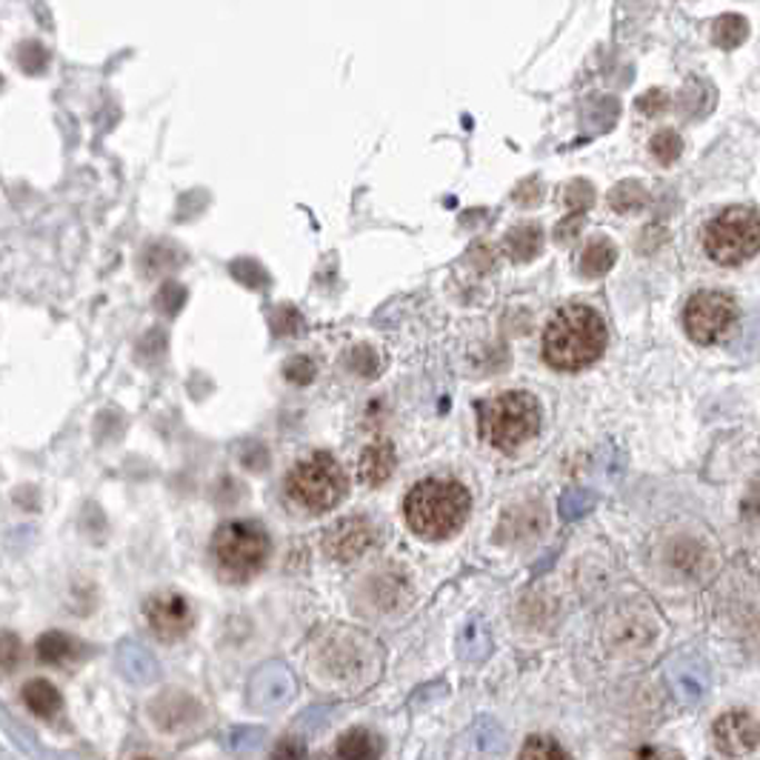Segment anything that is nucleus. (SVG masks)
Segmentation results:
<instances>
[{"instance_id":"f257e3e1","label":"nucleus","mask_w":760,"mask_h":760,"mask_svg":"<svg viewBox=\"0 0 760 760\" xmlns=\"http://www.w3.org/2000/svg\"><path fill=\"white\" fill-rule=\"evenodd\" d=\"M606 337V324L592 306H563L543 332V361L557 372H581L603 355Z\"/></svg>"},{"instance_id":"f03ea898","label":"nucleus","mask_w":760,"mask_h":760,"mask_svg":"<svg viewBox=\"0 0 760 760\" xmlns=\"http://www.w3.org/2000/svg\"><path fill=\"white\" fill-rule=\"evenodd\" d=\"M472 510L466 486L450 477H426L415 483L404 501V517L409 530L424 541H443L461 532Z\"/></svg>"},{"instance_id":"7ed1b4c3","label":"nucleus","mask_w":760,"mask_h":760,"mask_svg":"<svg viewBox=\"0 0 760 760\" xmlns=\"http://www.w3.org/2000/svg\"><path fill=\"white\" fill-rule=\"evenodd\" d=\"M315 663H318L315 669L320 678L332 681L335 687L361 689L377 674L381 652L366 635L340 626L315 647Z\"/></svg>"},{"instance_id":"20e7f679","label":"nucleus","mask_w":760,"mask_h":760,"mask_svg":"<svg viewBox=\"0 0 760 760\" xmlns=\"http://www.w3.org/2000/svg\"><path fill=\"white\" fill-rule=\"evenodd\" d=\"M483 441L501 452L521 450L541 430V404L530 392H503L477 406Z\"/></svg>"},{"instance_id":"39448f33","label":"nucleus","mask_w":760,"mask_h":760,"mask_svg":"<svg viewBox=\"0 0 760 760\" xmlns=\"http://www.w3.org/2000/svg\"><path fill=\"white\" fill-rule=\"evenodd\" d=\"M269 552V532L258 521H229L213 537L215 566L231 583L251 581L266 566Z\"/></svg>"},{"instance_id":"423d86ee","label":"nucleus","mask_w":760,"mask_h":760,"mask_svg":"<svg viewBox=\"0 0 760 760\" xmlns=\"http://www.w3.org/2000/svg\"><path fill=\"white\" fill-rule=\"evenodd\" d=\"M346 472L329 452H312L286 472V495L312 515L335 510L346 497Z\"/></svg>"},{"instance_id":"0eeeda50","label":"nucleus","mask_w":760,"mask_h":760,"mask_svg":"<svg viewBox=\"0 0 760 760\" xmlns=\"http://www.w3.org/2000/svg\"><path fill=\"white\" fill-rule=\"evenodd\" d=\"M703 249L721 266H741L760 251V215L747 206L723 209L703 231Z\"/></svg>"},{"instance_id":"6e6552de","label":"nucleus","mask_w":760,"mask_h":760,"mask_svg":"<svg viewBox=\"0 0 760 760\" xmlns=\"http://www.w3.org/2000/svg\"><path fill=\"white\" fill-rule=\"evenodd\" d=\"M738 318V306L723 292H698L683 306V329L689 340L709 346L721 340Z\"/></svg>"},{"instance_id":"1a4fd4ad","label":"nucleus","mask_w":760,"mask_h":760,"mask_svg":"<svg viewBox=\"0 0 760 760\" xmlns=\"http://www.w3.org/2000/svg\"><path fill=\"white\" fill-rule=\"evenodd\" d=\"M144 615L149 629L166 643L180 641L195 623L193 606L178 592H160V595L149 598L144 606Z\"/></svg>"},{"instance_id":"9d476101","label":"nucleus","mask_w":760,"mask_h":760,"mask_svg":"<svg viewBox=\"0 0 760 760\" xmlns=\"http://www.w3.org/2000/svg\"><path fill=\"white\" fill-rule=\"evenodd\" d=\"M714 749L723 758H743L760 747V721L743 709L723 712L712 727Z\"/></svg>"},{"instance_id":"9b49d317","label":"nucleus","mask_w":760,"mask_h":760,"mask_svg":"<svg viewBox=\"0 0 760 760\" xmlns=\"http://www.w3.org/2000/svg\"><path fill=\"white\" fill-rule=\"evenodd\" d=\"M375 541H377L375 523H372L369 517L352 515V517H344V521H337L335 526L326 532L324 549L332 561L352 563L361 555H366V552L375 546Z\"/></svg>"},{"instance_id":"f8f14e48","label":"nucleus","mask_w":760,"mask_h":760,"mask_svg":"<svg viewBox=\"0 0 760 760\" xmlns=\"http://www.w3.org/2000/svg\"><path fill=\"white\" fill-rule=\"evenodd\" d=\"M361 595H364V606L372 615H389L406 603L409 583H406L404 572H397V569H377L364 581Z\"/></svg>"},{"instance_id":"ddd939ff","label":"nucleus","mask_w":760,"mask_h":760,"mask_svg":"<svg viewBox=\"0 0 760 760\" xmlns=\"http://www.w3.org/2000/svg\"><path fill=\"white\" fill-rule=\"evenodd\" d=\"M549 515L543 510L541 501H523L510 506V510L501 515V526H497V541L510 543V546H521V543H530L535 537L543 535L546 530Z\"/></svg>"},{"instance_id":"4468645a","label":"nucleus","mask_w":760,"mask_h":760,"mask_svg":"<svg viewBox=\"0 0 760 760\" xmlns=\"http://www.w3.org/2000/svg\"><path fill=\"white\" fill-rule=\"evenodd\" d=\"M200 714H204L200 703L186 692H166L152 703V718L164 732H180V729L193 727Z\"/></svg>"},{"instance_id":"2eb2a0df","label":"nucleus","mask_w":760,"mask_h":760,"mask_svg":"<svg viewBox=\"0 0 760 760\" xmlns=\"http://www.w3.org/2000/svg\"><path fill=\"white\" fill-rule=\"evenodd\" d=\"M395 466H397L395 446H392L389 441H375V443H369V446L364 450V455H361L357 475H361V481H364L366 486L377 490V486H384V483L395 475Z\"/></svg>"},{"instance_id":"dca6fc26","label":"nucleus","mask_w":760,"mask_h":760,"mask_svg":"<svg viewBox=\"0 0 760 760\" xmlns=\"http://www.w3.org/2000/svg\"><path fill=\"white\" fill-rule=\"evenodd\" d=\"M381 754H384L381 734L364 727L346 729L335 743V760H381Z\"/></svg>"},{"instance_id":"f3484780","label":"nucleus","mask_w":760,"mask_h":760,"mask_svg":"<svg viewBox=\"0 0 760 760\" xmlns=\"http://www.w3.org/2000/svg\"><path fill=\"white\" fill-rule=\"evenodd\" d=\"M503 249L515 264H526V260L537 258L543 249V229L537 224H515L506 231Z\"/></svg>"},{"instance_id":"a211bd4d","label":"nucleus","mask_w":760,"mask_h":760,"mask_svg":"<svg viewBox=\"0 0 760 760\" xmlns=\"http://www.w3.org/2000/svg\"><path fill=\"white\" fill-rule=\"evenodd\" d=\"M83 652L78 638L63 635V632H47L40 635L38 641V658L40 663H49V667H67V663H75Z\"/></svg>"},{"instance_id":"6ab92c4d","label":"nucleus","mask_w":760,"mask_h":760,"mask_svg":"<svg viewBox=\"0 0 760 760\" xmlns=\"http://www.w3.org/2000/svg\"><path fill=\"white\" fill-rule=\"evenodd\" d=\"M23 703H27L29 712L43 718V721H52L55 714L63 709V698H60V692L52 687V683L43 681V678H34V681H29L27 687H23Z\"/></svg>"},{"instance_id":"aec40b11","label":"nucleus","mask_w":760,"mask_h":760,"mask_svg":"<svg viewBox=\"0 0 760 760\" xmlns=\"http://www.w3.org/2000/svg\"><path fill=\"white\" fill-rule=\"evenodd\" d=\"M618 260V246L609 238H592L581 255V275L583 278H603Z\"/></svg>"},{"instance_id":"412c9836","label":"nucleus","mask_w":760,"mask_h":760,"mask_svg":"<svg viewBox=\"0 0 760 760\" xmlns=\"http://www.w3.org/2000/svg\"><path fill=\"white\" fill-rule=\"evenodd\" d=\"M747 38H749V23L743 14H721V18L714 20V27H712L714 47L738 49Z\"/></svg>"},{"instance_id":"4be33fe9","label":"nucleus","mask_w":760,"mask_h":760,"mask_svg":"<svg viewBox=\"0 0 760 760\" xmlns=\"http://www.w3.org/2000/svg\"><path fill=\"white\" fill-rule=\"evenodd\" d=\"M647 204H649V193L641 184H638V180H621V184L609 193V206L621 215L638 213V209H643Z\"/></svg>"},{"instance_id":"5701e85b","label":"nucleus","mask_w":760,"mask_h":760,"mask_svg":"<svg viewBox=\"0 0 760 760\" xmlns=\"http://www.w3.org/2000/svg\"><path fill=\"white\" fill-rule=\"evenodd\" d=\"M517 760H572V754L552 734H530L517 752Z\"/></svg>"},{"instance_id":"b1692460","label":"nucleus","mask_w":760,"mask_h":760,"mask_svg":"<svg viewBox=\"0 0 760 760\" xmlns=\"http://www.w3.org/2000/svg\"><path fill=\"white\" fill-rule=\"evenodd\" d=\"M649 152H652V158L658 164L672 166L674 160L681 158L683 138L674 129H661V132H654L652 140H649Z\"/></svg>"},{"instance_id":"393cba45","label":"nucleus","mask_w":760,"mask_h":760,"mask_svg":"<svg viewBox=\"0 0 760 760\" xmlns=\"http://www.w3.org/2000/svg\"><path fill=\"white\" fill-rule=\"evenodd\" d=\"M641 621L643 618H626V615H621L618 618V623H615V632H612V643L615 647H621V649H641V647H647V641L652 635H647L641 629Z\"/></svg>"},{"instance_id":"a878e982","label":"nucleus","mask_w":760,"mask_h":760,"mask_svg":"<svg viewBox=\"0 0 760 760\" xmlns=\"http://www.w3.org/2000/svg\"><path fill=\"white\" fill-rule=\"evenodd\" d=\"M563 204H566L575 215H583L589 206L595 204V189H592V184L583 178L572 180V184L566 186V193H563Z\"/></svg>"},{"instance_id":"bb28decb","label":"nucleus","mask_w":760,"mask_h":760,"mask_svg":"<svg viewBox=\"0 0 760 760\" xmlns=\"http://www.w3.org/2000/svg\"><path fill=\"white\" fill-rule=\"evenodd\" d=\"M231 275L240 280V284H246V286H251V289H260V286H266V272L260 269L255 260H235L231 264Z\"/></svg>"},{"instance_id":"cd10ccee","label":"nucleus","mask_w":760,"mask_h":760,"mask_svg":"<svg viewBox=\"0 0 760 760\" xmlns=\"http://www.w3.org/2000/svg\"><path fill=\"white\" fill-rule=\"evenodd\" d=\"M269 760H309V749H306V743L300 741V738H284V741H278V747L272 749V758Z\"/></svg>"},{"instance_id":"c85d7f7f","label":"nucleus","mask_w":760,"mask_h":760,"mask_svg":"<svg viewBox=\"0 0 760 760\" xmlns=\"http://www.w3.org/2000/svg\"><path fill=\"white\" fill-rule=\"evenodd\" d=\"M377 355L372 346H355L349 355V366L357 372V375H375L377 372Z\"/></svg>"},{"instance_id":"c756f323","label":"nucleus","mask_w":760,"mask_h":760,"mask_svg":"<svg viewBox=\"0 0 760 760\" xmlns=\"http://www.w3.org/2000/svg\"><path fill=\"white\" fill-rule=\"evenodd\" d=\"M298 326L300 315L298 309H292V306H280V309H275V315H272V329H275V335H292Z\"/></svg>"},{"instance_id":"7c9ffc66","label":"nucleus","mask_w":760,"mask_h":760,"mask_svg":"<svg viewBox=\"0 0 760 760\" xmlns=\"http://www.w3.org/2000/svg\"><path fill=\"white\" fill-rule=\"evenodd\" d=\"M286 377H289L292 384H298V386L312 384V377H315V364H312L309 357H292L289 364H286Z\"/></svg>"},{"instance_id":"2f4dec72","label":"nucleus","mask_w":760,"mask_h":760,"mask_svg":"<svg viewBox=\"0 0 760 760\" xmlns=\"http://www.w3.org/2000/svg\"><path fill=\"white\" fill-rule=\"evenodd\" d=\"M18 58H20V63L29 69V72H40V69L47 67L49 55L43 52V49H40L34 40H29V43H23V47L18 49Z\"/></svg>"},{"instance_id":"473e14b6","label":"nucleus","mask_w":760,"mask_h":760,"mask_svg":"<svg viewBox=\"0 0 760 760\" xmlns=\"http://www.w3.org/2000/svg\"><path fill=\"white\" fill-rule=\"evenodd\" d=\"M186 300V289L178 284H166L158 295V306L166 312V315H175V312L184 306Z\"/></svg>"},{"instance_id":"72a5a7b5","label":"nucleus","mask_w":760,"mask_h":760,"mask_svg":"<svg viewBox=\"0 0 760 760\" xmlns=\"http://www.w3.org/2000/svg\"><path fill=\"white\" fill-rule=\"evenodd\" d=\"M667 107H669V98H667V92H661V89H649L647 95L638 98V109H641L643 115H649V118L667 112Z\"/></svg>"},{"instance_id":"f704fd0d","label":"nucleus","mask_w":760,"mask_h":760,"mask_svg":"<svg viewBox=\"0 0 760 760\" xmlns=\"http://www.w3.org/2000/svg\"><path fill=\"white\" fill-rule=\"evenodd\" d=\"M621 760H683V758L678 752H674V749L641 747V749H632V752H629V754H623Z\"/></svg>"},{"instance_id":"c9c22d12","label":"nucleus","mask_w":760,"mask_h":760,"mask_svg":"<svg viewBox=\"0 0 760 760\" xmlns=\"http://www.w3.org/2000/svg\"><path fill=\"white\" fill-rule=\"evenodd\" d=\"M541 195H543V189H541V180L537 178H526L523 180L521 186L515 189V200L521 206H535V204H541Z\"/></svg>"},{"instance_id":"e433bc0d","label":"nucleus","mask_w":760,"mask_h":760,"mask_svg":"<svg viewBox=\"0 0 760 760\" xmlns=\"http://www.w3.org/2000/svg\"><path fill=\"white\" fill-rule=\"evenodd\" d=\"M741 515H743V521L760 526V483H754L752 490L747 492V497H743Z\"/></svg>"},{"instance_id":"4c0bfd02","label":"nucleus","mask_w":760,"mask_h":760,"mask_svg":"<svg viewBox=\"0 0 760 760\" xmlns=\"http://www.w3.org/2000/svg\"><path fill=\"white\" fill-rule=\"evenodd\" d=\"M20 661H23V647H20V641L12 632H7V635H3V669L12 672Z\"/></svg>"},{"instance_id":"58836bf2","label":"nucleus","mask_w":760,"mask_h":760,"mask_svg":"<svg viewBox=\"0 0 760 760\" xmlns=\"http://www.w3.org/2000/svg\"><path fill=\"white\" fill-rule=\"evenodd\" d=\"M583 226V215H569L566 220H561L555 229V240L557 244H569V240L578 238V231Z\"/></svg>"},{"instance_id":"ea45409f","label":"nucleus","mask_w":760,"mask_h":760,"mask_svg":"<svg viewBox=\"0 0 760 760\" xmlns=\"http://www.w3.org/2000/svg\"><path fill=\"white\" fill-rule=\"evenodd\" d=\"M138 760H152V758H138Z\"/></svg>"}]
</instances>
